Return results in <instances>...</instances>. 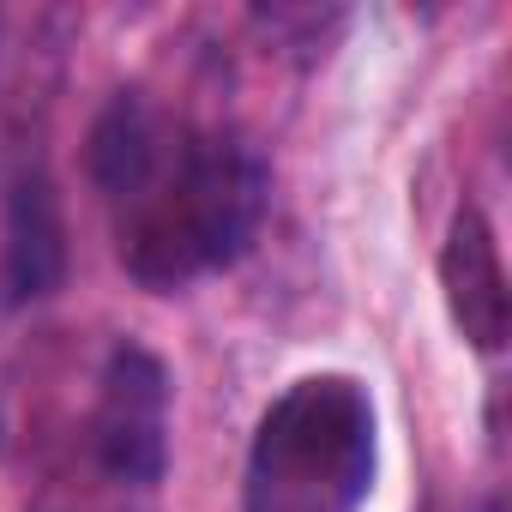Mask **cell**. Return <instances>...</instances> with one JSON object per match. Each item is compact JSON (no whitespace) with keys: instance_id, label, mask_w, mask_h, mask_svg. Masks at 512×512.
<instances>
[{"instance_id":"6da1fadb","label":"cell","mask_w":512,"mask_h":512,"mask_svg":"<svg viewBox=\"0 0 512 512\" xmlns=\"http://www.w3.org/2000/svg\"><path fill=\"white\" fill-rule=\"evenodd\" d=\"M266 163L229 133H181L163 175L121 217V266L145 290H181L253 241Z\"/></svg>"},{"instance_id":"7a4b0ae2","label":"cell","mask_w":512,"mask_h":512,"mask_svg":"<svg viewBox=\"0 0 512 512\" xmlns=\"http://www.w3.org/2000/svg\"><path fill=\"white\" fill-rule=\"evenodd\" d=\"M374 488V404L344 374L296 380L247 452V512H362Z\"/></svg>"},{"instance_id":"3957f363","label":"cell","mask_w":512,"mask_h":512,"mask_svg":"<svg viewBox=\"0 0 512 512\" xmlns=\"http://www.w3.org/2000/svg\"><path fill=\"white\" fill-rule=\"evenodd\" d=\"M97 464L115 482H157L169 464V374L145 344H121L103 368L97 416H91Z\"/></svg>"},{"instance_id":"277c9868","label":"cell","mask_w":512,"mask_h":512,"mask_svg":"<svg viewBox=\"0 0 512 512\" xmlns=\"http://www.w3.org/2000/svg\"><path fill=\"white\" fill-rule=\"evenodd\" d=\"M440 290H446V314L452 326L476 344V350H500L506 326H512V290H506V266L494 229L476 205H464L446 229L440 247Z\"/></svg>"},{"instance_id":"5b68a950","label":"cell","mask_w":512,"mask_h":512,"mask_svg":"<svg viewBox=\"0 0 512 512\" xmlns=\"http://www.w3.org/2000/svg\"><path fill=\"white\" fill-rule=\"evenodd\" d=\"M181 133H187V127H175L151 97L121 91V97L103 109V121L91 127V181L103 187V199L127 211V205L163 175V163L175 157Z\"/></svg>"},{"instance_id":"8992f818","label":"cell","mask_w":512,"mask_h":512,"mask_svg":"<svg viewBox=\"0 0 512 512\" xmlns=\"http://www.w3.org/2000/svg\"><path fill=\"white\" fill-rule=\"evenodd\" d=\"M67 278V223L61 199L43 175H25L13 187L7 217V302H43Z\"/></svg>"}]
</instances>
